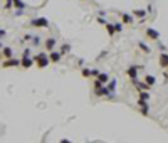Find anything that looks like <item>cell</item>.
<instances>
[{
  "label": "cell",
  "mask_w": 168,
  "mask_h": 143,
  "mask_svg": "<svg viewBox=\"0 0 168 143\" xmlns=\"http://www.w3.org/2000/svg\"><path fill=\"white\" fill-rule=\"evenodd\" d=\"M35 62H37L39 67H47L49 62H51V59H49V54H46V52H39L37 56H35Z\"/></svg>",
  "instance_id": "cell-1"
},
{
  "label": "cell",
  "mask_w": 168,
  "mask_h": 143,
  "mask_svg": "<svg viewBox=\"0 0 168 143\" xmlns=\"http://www.w3.org/2000/svg\"><path fill=\"white\" fill-rule=\"evenodd\" d=\"M30 25H32V27H44V29H47V27H49V20L44 19V17L32 19V20H30Z\"/></svg>",
  "instance_id": "cell-2"
},
{
  "label": "cell",
  "mask_w": 168,
  "mask_h": 143,
  "mask_svg": "<svg viewBox=\"0 0 168 143\" xmlns=\"http://www.w3.org/2000/svg\"><path fill=\"white\" fill-rule=\"evenodd\" d=\"M94 93H96V96H113V93L109 91L108 86H101V88L94 89Z\"/></svg>",
  "instance_id": "cell-3"
},
{
  "label": "cell",
  "mask_w": 168,
  "mask_h": 143,
  "mask_svg": "<svg viewBox=\"0 0 168 143\" xmlns=\"http://www.w3.org/2000/svg\"><path fill=\"white\" fill-rule=\"evenodd\" d=\"M145 32H146V37L151 39V40H158V39H160V32H158V30H155L153 27H148Z\"/></svg>",
  "instance_id": "cell-4"
},
{
  "label": "cell",
  "mask_w": 168,
  "mask_h": 143,
  "mask_svg": "<svg viewBox=\"0 0 168 143\" xmlns=\"http://www.w3.org/2000/svg\"><path fill=\"white\" fill-rule=\"evenodd\" d=\"M32 64H34V61L30 59V56H22V59H20V67L29 69V67H32Z\"/></svg>",
  "instance_id": "cell-5"
},
{
  "label": "cell",
  "mask_w": 168,
  "mask_h": 143,
  "mask_svg": "<svg viewBox=\"0 0 168 143\" xmlns=\"http://www.w3.org/2000/svg\"><path fill=\"white\" fill-rule=\"evenodd\" d=\"M138 106H140V111L143 114H148L150 106H148V101H146V99H138Z\"/></svg>",
  "instance_id": "cell-6"
},
{
  "label": "cell",
  "mask_w": 168,
  "mask_h": 143,
  "mask_svg": "<svg viewBox=\"0 0 168 143\" xmlns=\"http://www.w3.org/2000/svg\"><path fill=\"white\" fill-rule=\"evenodd\" d=\"M3 67H17V66H20V61H17V59H14V57H10V59H7L5 62L2 64Z\"/></svg>",
  "instance_id": "cell-7"
},
{
  "label": "cell",
  "mask_w": 168,
  "mask_h": 143,
  "mask_svg": "<svg viewBox=\"0 0 168 143\" xmlns=\"http://www.w3.org/2000/svg\"><path fill=\"white\" fill-rule=\"evenodd\" d=\"M61 57H62V54H61V52H56L54 49L49 52V59H51V62H59Z\"/></svg>",
  "instance_id": "cell-8"
},
{
  "label": "cell",
  "mask_w": 168,
  "mask_h": 143,
  "mask_svg": "<svg viewBox=\"0 0 168 143\" xmlns=\"http://www.w3.org/2000/svg\"><path fill=\"white\" fill-rule=\"evenodd\" d=\"M126 74H128L131 79H136V77H138V66H131V67H128Z\"/></svg>",
  "instance_id": "cell-9"
},
{
  "label": "cell",
  "mask_w": 168,
  "mask_h": 143,
  "mask_svg": "<svg viewBox=\"0 0 168 143\" xmlns=\"http://www.w3.org/2000/svg\"><path fill=\"white\" fill-rule=\"evenodd\" d=\"M56 44H57V40H56L54 37H49V39L46 40V49H47V51H49V52H51V51H52V49H54V47H56Z\"/></svg>",
  "instance_id": "cell-10"
},
{
  "label": "cell",
  "mask_w": 168,
  "mask_h": 143,
  "mask_svg": "<svg viewBox=\"0 0 168 143\" xmlns=\"http://www.w3.org/2000/svg\"><path fill=\"white\" fill-rule=\"evenodd\" d=\"M160 66L163 69L168 67V54H160Z\"/></svg>",
  "instance_id": "cell-11"
},
{
  "label": "cell",
  "mask_w": 168,
  "mask_h": 143,
  "mask_svg": "<svg viewBox=\"0 0 168 143\" xmlns=\"http://www.w3.org/2000/svg\"><path fill=\"white\" fill-rule=\"evenodd\" d=\"M146 14H148V10H143V9H138L133 12V17H138V19H145Z\"/></svg>",
  "instance_id": "cell-12"
},
{
  "label": "cell",
  "mask_w": 168,
  "mask_h": 143,
  "mask_svg": "<svg viewBox=\"0 0 168 143\" xmlns=\"http://www.w3.org/2000/svg\"><path fill=\"white\" fill-rule=\"evenodd\" d=\"M96 79H99L103 84H108V81H109V76H108V72H99V74L96 76Z\"/></svg>",
  "instance_id": "cell-13"
},
{
  "label": "cell",
  "mask_w": 168,
  "mask_h": 143,
  "mask_svg": "<svg viewBox=\"0 0 168 143\" xmlns=\"http://www.w3.org/2000/svg\"><path fill=\"white\" fill-rule=\"evenodd\" d=\"M145 83L148 84V86H153L155 83H157V77L151 76V74H146V76H145Z\"/></svg>",
  "instance_id": "cell-14"
},
{
  "label": "cell",
  "mask_w": 168,
  "mask_h": 143,
  "mask_svg": "<svg viewBox=\"0 0 168 143\" xmlns=\"http://www.w3.org/2000/svg\"><path fill=\"white\" fill-rule=\"evenodd\" d=\"M121 20H123V24H131V22H133V15L121 14Z\"/></svg>",
  "instance_id": "cell-15"
},
{
  "label": "cell",
  "mask_w": 168,
  "mask_h": 143,
  "mask_svg": "<svg viewBox=\"0 0 168 143\" xmlns=\"http://www.w3.org/2000/svg\"><path fill=\"white\" fill-rule=\"evenodd\" d=\"M2 56L7 57V59L14 57V54H12V49H10V47H3V49H2Z\"/></svg>",
  "instance_id": "cell-16"
},
{
  "label": "cell",
  "mask_w": 168,
  "mask_h": 143,
  "mask_svg": "<svg viewBox=\"0 0 168 143\" xmlns=\"http://www.w3.org/2000/svg\"><path fill=\"white\" fill-rule=\"evenodd\" d=\"M140 99H146V101L150 99V93L146 91V89H141L140 91Z\"/></svg>",
  "instance_id": "cell-17"
},
{
  "label": "cell",
  "mask_w": 168,
  "mask_h": 143,
  "mask_svg": "<svg viewBox=\"0 0 168 143\" xmlns=\"http://www.w3.org/2000/svg\"><path fill=\"white\" fill-rule=\"evenodd\" d=\"M106 30H108V34L109 35H114V24H106Z\"/></svg>",
  "instance_id": "cell-18"
},
{
  "label": "cell",
  "mask_w": 168,
  "mask_h": 143,
  "mask_svg": "<svg viewBox=\"0 0 168 143\" xmlns=\"http://www.w3.org/2000/svg\"><path fill=\"white\" fill-rule=\"evenodd\" d=\"M138 46H140V49H141L143 52H146V54H150V52H151V49H150L148 46H146V44H143V42H140V44H138Z\"/></svg>",
  "instance_id": "cell-19"
},
{
  "label": "cell",
  "mask_w": 168,
  "mask_h": 143,
  "mask_svg": "<svg viewBox=\"0 0 168 143\" xmlns=\"http://www.w3.org/2000/svg\"><path fill=\"white\" fill-rule=\"evenodd\" d=\"M14 5H15V7H17V9H19V10H22V9H24V7H25V3H24V2H22V0H14Z\"/></svg>",
  "instance_id": "cell-20"
},
{
  "label": "cell",
  "mask_w": 168,
  "mask_h": 143,
  "mask_svg": "<svg viewBox=\"0 0 168 143\" xmlns=\"http://www.w3.org/2000/svg\"><path fill=\"white\" fill-rule=\"evenodd\" d=\"M69 51H71V46H69V44H64V46L62 47H61V54H66V52H69Z\"/></svg>",
  "instance_id": "cell-21"
},
{
  "label": "cell",
  "mask_w": 168,
  "mask_h": 143,
  "mask_svg": "<svg viewBox=\"0 0 168 143\" xmlns=\"http://www.w3.org/2000/svg\"><path fill=\"white\" fill-rule=\"evenodd\" d=\"M108 88H109V91H111V93H114V89H116V81H111V83H109V86H108Z\"/></svg>",
  "instance_id": "cell-22"
},
{
  "label": "cell",
  "mask_w": 168,
  "mask_h": 143,
  "mask_svg": "<svg viewBox=\"0 0 168 143\" xmlns=\"http://www.w3.org/2000/svg\"><path fill=\"white\" fill-rule=\"evenodd\" d=\"M103 86V83H101L99 79H94V89H98V88H101Z\"/></svg>",
  "instance_id": "cell-23"
},
{
  "label": "cell",
  "mask_w": 168,
  "mask_h": 143,
  "mask_svg": "<svg viewBox=\"0 0 168 143\" xmlns=\"http://www.w3.org/2000/svg\"><path fill=\"white\" fill-rule=\"evenodd\" d=\"M114 30H116V32H121V30H123V25H121V24H114Z\"/></svg>",
  "instance_id": "cell-24"
},
{
  "label": "cell",
  "mask_w": 168,
  "mask_h": 143,
  "mask_svg": "<svg viewBox=\"0 0 168 143\" xmlns=\"http://www.w3.org/2000/svg\"><path fill=\"white\" fill-rule=\"evenodd\" d=\"M83 76H84V77L91 76V71H89V69H83Z\"/></svg>",
  "instance_id": "cell-25"
},
{
  "label": "cell",
  "mask_w": 168,
  "mask_h": 143,
  "mask_svg": "<svg viewBox=\"0 0 168 143\" xmlns=\"http://www.w3.org/2000/svg\"><path fill=\"white\" fill-rule=\"evenodd\" d=\"M99 74V71H98V69H91V76H98Z\"/></svg>",
  "instance_id": "cell-26"
},
{
  "label": "cell",
  "mask_w": 168,
  "mask_h": 143,
  "mask_svg": "<svg viewBox=\"0 0 168 143\" xmlns=\"http://www.w3.org/2000/svg\"><path fill=\"white\" fill-rule=\"evenodd\" d=\"M22 56H30V51H29V49H25V51H24V54Z\"/></svg>",
  "instance_id": "cell-27"
},
{
  "label": "cell",
  "mask_w": 168,
  "mask_h": 143,
  "mask_svg": "<svg viewBox=\"0 0 168 143\" xmlns=\"http://www.w3.org/2000/svg\"><path fill=\"white\" fill-rule=\"evenodd\" d=\"M3 35H5V30H3V29H0V39H2Z\"/></svg>",
  "instance_id": "cell-28"
},
{
  "label": "cell",
  "mask_w": 168,
  "mask_h": 143,
  "mask_svg": "<svg viewBox=\"0 0 168 143\" xmlns=\"http://www.w3.org/2000/svg\"><path fill=\"white\" fill-rule=\"evenodd\" d=\"M0 56H2V54H0Z\"/></svg>",
  "instance_id": "cell-29"
}]
</instances>
